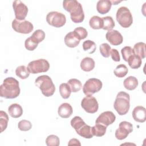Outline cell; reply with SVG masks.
I'll return each mask as SVG.
<instances>
[{
  "instance_id": "obj_21",
  "label": "cell",
  "mask_w": 146,
  "mask_h": 146,
  "mask_svg": "<svg viewBox=\"0 0 146 146\" xmlns=\"http://www.w3.org/2000/svg\"><path fill=\"white\" fill-rule=\"evenodd\" d=\"M95 61L90 57H86L83 58L80 62V68L84 71H91L95 67Z\"/></svg>"
},
{
  "instance_id": "obj_25",
  "label": "cell",
  "mask_w": 146,
  "mask_h": 146,
  "mask_svg": "<svg viewBox=\"0 0 146 146\" xmlns=\"http://www.w3.org/2000/svg\"><path fill=\"white\" fill-rule=\"evenodd\" d=\"M92 133L94 136L101 137L105 135L107 130V127L101 124L96 123V124L91 127Z\"/></svg>"
},
{
  "instance_id": "obj_9",
  "label": "cell",
  "mask_w": 146,
  "mask_h": 146,
  "mask_svg": "<svg viewBox=\"0 0 146 146\" xmlns=\"http://www.w3.org/2000/svg\"><path fill=\"white\" fill-rule=\"evenodd\" d=\"M102 82L100 80L96 78H90L83 85V93L86 96L92 95L102 89Z\"/></svg>"
},
{
  "instance_id": "obj_40",
  "label": "cell",
  "mask_w": 146,
  "mask_h": 146,
  "mask_svg": "<svg viewBox=\"0 0 146 146\" xmlns=\"http://www.w3.org/2000/svg\"><path fill=\"white\" fill-rule=\"evenodd\" d=\"M74 31H75L76 33V34L78 35L80 40L85 39L88 35L87 30L82 27H78L75 28Z\"/></svg>"
},
{
  "instance_id": "obj_17",
  "label": "cell",
  "mask_w": 146,
  "mask_h": 146,
  "mask_svg": "<svg viewBox=\"0 0 146 146\" xmlns=\"http://www.w3.org/2000/svg\"><path fill=\"white\" fill-rule=\"evenodd\" d=\"M132 115L136 121L139 123L144 122L146 120L145 108L141 106L136 107L132 112Z\"/></svg>"
},
{
  "instance_id": "obj_6",
  "label": "cell",
  "mask_w": 146,
  "mask_h": 146,
  "mask_svg": "<svg viewBox=\"0 0 146 146\" xmlns=\"http://www.w3.org/2000/svg\"><path fill=\"white\" fill-rule=\"evenodd\" d=\"M116 18L119 25L124 27H129L133 23V18L129 9L125 6L119 7L116 14Z\"/></svg>"
},
{
  "instance_id": "obj_29",
  "label": "cell",
  "mask_w": 146,
  "mask_h": 146,
  "mask_svg": "<svg viewBox=\"0 0 146 146\" xmlns=\"http://www.w3.org/2000/svg\"><path fill=\"white\" fill-rule=\"evenodd\" d=\"M67 83L70 87L71 92H77L79 91L82 87V83L77 79H70L67 82Z\"/></svg>"
},
{
  "instance_id": "obj_24",
  "label": "cell",
  "mask_w": 146,
  "mask_h": 146,
  "mask_svg": "<svg viewBox=\"0 0 146 146\" xmlns=\"http://www.w3.org/2000/svg\"><path fill=\"white\" fill-rule=\"evenodd\" d=\"M89 25L92 29L95 30L102 29L103 26V19L97 15H94L90 18Z\"/></svg>"
},
{
  "instance_id": "obj_7",
  "label": "cell",
  "mask_w": 146,
  "mask_h": 146,
  "mask_svg": "<svg viewBox=\"0 0 146 146\" xmlns=\"http://www.w3.org/2000/svg\"><path fill=\"white\" fill-rule=\"evenodd\" d=\"M27 68L29 72L33 74L45 72L49 70L50 64L46 59H39L30 62L28 64Z\"/></svg>"
},
{
  "instance_id": "obj_38",
  "label": "cell",
  "mask_w": 146,
  "mask_h": 146,
  "mask_svg": "<svg viewBox=\"0 0 146 146\" xmlns=\"http://www.w3.org/2000/svg\"><path fill=\"white\" fill-rule=\"evenodd\" d=\"M18 128L22 131H27L32 128V124L29 120H22L18 123Z\"/></svg>"
},
{
  "instance_id": "obj_2",
  "label": "cell",
  "mask_w": 146,
  "mask_h": 146,
  "mask_svg": "<svg viewBox=\"0 0 146 146\" xmlns=\"http://www.w3.org/2000/svg\"><path fill=\"white\" fill-rule=\"evenodd\" d=\"M63 7L70 13L71 19L75 23H81L84 19V13L82 5L76 0H66L63 2Z\"/></svg>"
},
{
  "instance_id": "obj_42",
  "label": "cell",
  "mask_w": 146,
  "mask_h": 146,
  "mask_svg": "<svg viewBox=\"0 0 146 146\" xmlns=\"http://www.w3.org/2000/svg\"><path fill=\"white\" fill-rule=\"evenodd\" d=\"M81 145V144L79 141V140L73 138L70 140L68 143V145Z\"/></svg>"
},
{
  "instance_id": "obj_14",
  "label": "cell",
  "mask_w": 146,
  "mask_h": 146,
  "mask_svg": "<svg viewBox=\"0 0 146 146\" xmlns=\"http://www.w3.org/2000/svg\"><path fill=\"white\" fill-rule=\"evenodd\" d=\"M116 120V116L111 111H105L102 112L96 119L95 123L101 124L106 127L112 124Z\"/></svg>"
},
{
  "instance_id": "obj_41",
  "label": "cell",
  "mask_w": 146,
  "mask_h": 146,
  "mask_svg": "<svg viewBox=\"0 0 146 146\" xmlns=\"http://www.w3.org/2000/svg\"><path fill=\"white\" fill-rule=\"evenodd\" d=\"M110 55L111 56L112 59L115 62H119L120 60V58L119 53L116 49L112 48L110 51Z\"/></svg>"
},
{
  "instance_id": "obj_3",
  "label": "cell",
  "mask_w": 146,
  "mask_h": 146,
  "mask_svg": "<svg viewBox=\"0 0 146 146\" xmlns=\"http://www.w3.org/2000/svg\"><path fill=\"white\" fill-rule=\"evenodd\" d=\"M35 84L40 90L42 94L46 97L52 96L55 92V85L48 75L39 76L35 80Z\"/></svg>"
},
{
  "instance_id": "obj_43",
  "label": "cell",
  "mask_w": 146,
  "mask_h": 146,
  "mask_svg": "<svg viewBox=\"0 0 146 146\" xmlns=\"http://www.w3.org/2000/svg\"><path fill=\"white\" fill-rule=\"evenodd\" d=\"M111 3H112V4H114L115 5H116L117 3H120V2H121V1H111Z\"/></svg>"
},
{
  "instance_id": "obj_22",
  "label": "cell",
  "mask_w": 146,
  "mask_h": 146,
  "mask_svg": "<svg viewBox=\"0 0 146 146\" xmlns=\"http://www.w3.org/2000/svg\"><path fill=\"white\" fill-rule=\"evenodd\" d=\"M139 82L136 78L133 76H129L124 79V87L128 90L132 91L135 90L138 86Z\"/></svg>"
},
{
  "instance_id": "obj_15",
  "label": "cell",
  "mask_w": 146,
  "mask_h": 146,
  "mask_svg": "<svg viewBox=\"0 0 146 146\" xmlns=\"http://www.w3.org/2000/svg\"><path fill=\"white\" fill-rule=\"evenodd\" d=\"M106 39L113 46H117L122 43L123 38L120 32L116 30L108 31L106 34Z\"/></svg>"
},
{
  "instance_id": "obj_19",
  "label": "cell",
  "mask_w": 146,
  "mask_h": 146,
  "mask_svg": "<svg viewBox=\"0 0 146 146\" xmlns=\"http://www.w3.org/2000/svg\"><path fill=\"white\" fill-rule=\"evenodd\" d=\"M112 3L109 0H100L97 2L96 9L101 14L107 13L111 9Z\"/></svg>"
},
{
  "instance_id": "obj_8",
  "label": "cell",
  "mask_w": 146,
  "mask_h": 146,
  "mask_svg": "<svg viewBox=\"0 0 146 146\" xmlns=\"http://www.w3.org/2000/svg\"><path fill=\"white\" fill-rule=\"evenodd\" d=\"M46 21L48 25L55 27H61L66 22L64 14L58 11H51L46 15Z\"/></svg>"
},
{
  "instance_id": "obj_4",
  "label": "cell",
  "mask_w": 146,
  "mask_h": 146,
  "mask_svg": "<svg viewBox=\"0 0 146 146\" xmlns=\"http://www.w3.org/2000/svg\"><path fill=\"white\" fill-rule=\"evenodd\" d=\"M113 107L119 115H125L130 108L129 95L124 91L119 92L116 95Z\"/></svg>"
},
{
  "instance_id": "obj_16",
  "label": "cell",
  "mask_w": 146,
  "mask_h": 146,
  "mask_svg": "<svg viewBox=\"0 0 146 146\" xmlns=\"http://www.w3.org/2000/svg\"><path fill=\"white\" fill-rule=\"evenodd\" d=\"M80 41L79 37L75 31L69 32L64 36V43L70 48L76 47L79 44Z\"/></svg>"
},
{
  "instance_id": "obj_1",
  "label": "cell",
  "mask_w": 146,
  "mask_h": 146,
  "mask_svg": "<svg viewBox=\"0 0 146 146\" xmlns=\"http://www.w3.org/2000/svg\"><path fill=\"white\" fill-rule=\"evenodd\" d=\"M18 81L13 77H8L3 80L0 86V96L6 99H14L20 94Z\"/></svg>"
},
{
  "instance_id": "obj_34",
  "label": "cell",
  "mask_w": 146,
  "mask_h": 146,
  "mask_svg": "<svg viewBox=\"0 0 146 146\" xmlns=\"http://www.w3.org/2000/svg\"><path fill=\"white\" fill-rule=\"evenodd\" d=\"M9 121V116L7 114L3 111H0V126L1 132L5 131Z\"/></svg>"
},
{
  "instance_id": "obj_37",
  "label": "cell",
  "mask_w": 146,
  "mask_h": 146,
  "mask_svg": "<svg viewBox=\"0 0 146 146\" xmlns=\"http://www.w3.org/2000/svg\"><path fill=\"white\" fill-rule=\"evenodd\" d=\"M121 55L123 56V59L125 61L127 62L128 58L132 55L135 54H134V51L133 48L130 47V46H125L121 50Z\"/></svg>"
},
{
  "instance_id": "obj_33",
  "label": "cell",
  "mask_w": 146,
  "mask_h": 146,
  "mask_svg": "<svg viewBox=\"0 0 146 146\" xmlns=\"http://www.w3.org/2000/svg\"><path fill=\"white\" fill-rule=\"evenodd\" d=\"M83 48L84 51H87L88 54H93L96 48V44L91 40H87L83 43Z\"/></svg>"
},
{
  "instance_id": "obj_13",
  "label": "cell",
  "mask_w": 146,
  "mask_h": 146,
  "mask_svg": "<svg viewBox=\"0 0 146 146\" xmlns=\"http://www.w3.org/2000/svg\"><path fill=\"white\" fill-rule=\"evenodd\" d=\"M15 19L18 20H24L28 13L27 6L20 0L14 1L13 3Z\"/></svg>"
},
{
  "instance_id": "obj_31",
  "label": "cell",
  "mask_w": 146,
  "mask_h": 146,
  "mask_svg": "<svg viewBox=\"0 0 146 146\" xmlns=\"http://www.w3.org/2000/svg\"><path fill=\"white\" fill-rule=\"evenodd\" d=\"M103 22V29L105 30H111L115 26V22L111 16H106L102 18Z\"/></svg>"
},
{
  "instance_id": "obj_20",
  "label": "cell",
  "mask_w": 146,
  "mask_h": 146,
  "mask_svg": "<svg viewBox=\"0 0 146 146\" xmlns=\"http://www.w3.org/2000/svg\"><path fill=\"white\" fill-rule=\"evenodd\" d=\"M8 112L10 116L12 117L18 118L22 116L23 113V109L19 104L14 103L9 107Z\"/></svg>"
},
{
  "instance_id": "obj_12",
  "label": "cell",
  "mask_w": 146,
  "mask_h": 146,
  "mask_svg": "<svg viewBox=\"0 0 146 146\" xmlns=\"http://www.w3.org/2000/svg\"><path fill=\"white\" fill-rule=\"evenodd\" d=\"M132 131V124L129 122L123 121L120 123L119 128L115 131V137L118 140H123L125 139Z\"/></svg>"
},
{
  "instance_id": "obj_10",
  "label": "cell",
  "mask_w": 146,
  "mask_h": 146,
  "mask_svg": "<svg viewBox=\"0 0 146 146\" xmlns=\"http://www.w3.org/2000/svg\"><path fill=\"white\" fill-rule=\"evenodd\" d=\"M12 27L17 33L21 34H29L33 30V25L29 21L18 20L15 19L12 22Z\"/></svg>"
},
{
  "instance_id": "obj_5",
  "label": "cell",
  "mask_w": 146,
  "mask_h": 146,
  "mask_svg": "<svg viewBox=\"0 0 146 146\" xmlns=\"http://www.w3.org/2000/svg\"><path fill=\"white\" fill-rule=\"evenodd\" d=\"M70 123L76 133L80 136L86 139H91L93 137L91 127L87 125L80 116H76L73 117Z\"/></svg>"
},
{
  "instance_id": "obj_36",
  "label": "cell",
  "mask_w": 146,
  "mask_h": 146,
  "mask_svg": "<svg viewBox=\"0 0 146 146\" xmlns=\"http://www.w3.org/2000/svg\"><path fill=\"white\" fill-rule=\"evenodd\" d=\"M111 46L107 43H102L99 46V50L101 55L105 58H108L110 55Z\"/></svg>"
},
{
  "instance_id": "obj_35",
  "label": "cell",
  "mask_w": 146,
  "mask_h": 146,
  "mask_svg": "<svg viewBox=\"0 0 146 146\" xmlns=\"http://www.w3.org/2000/svg\"><path fill=\"white\" fill-rule=\"evenodd\" d=\"M46 144L47 146H58L60 144L59 138L55 135H50L46 138Z\"/></svg>"
},
{
  "instance_id": "obj_28",
  "label": "cell",
  "mask_w": 146,
  "mask_h": 146,
  "mask_svg": "<svg viewBox=\"0 0 146 146\" xmlns=\"http://www.w3.org/2000/svg\"><path fill=\"white\" fill-rule=\"evenodd\" d=\"M59 92L63 99H68L70 96L71 90L68 83H63L60 84L59 86Z\"/></svg>"
},
{
  "instance_id": "obj_27",
  "label": "cell",
  "mask_w": 146,
  "mask_h": 146,
  "mask_svg": "<svg viewBox=\"0 0 146 146\" xmlns=\"http://www.w3.org/2000/svg\"><path fill=\"white\" fill-rule=\"evenodd\" d=\"M30 72H29L27 67L25 66H19L17 67L15 70V74L17 76L22 79H25L27 78L30 75Z\"/></svg>"
},
{
  "instance_id": "obj_32",
  "label": "cell",
  "mask_w": 146,
  "mask_h": 146,
  "mask_svg": "<svg viewBox=\"0 0 146 146\" xmlns=\"http://www.w3.org/2000/svg\"><path fill=\"white\" fill-rule=\"evenodd\" d=\"M30 38L34 42L38 44L44 40L45 38V33L42 30L38 29L33 33Z\"/></svg>"
},
{
  "instance_id": "obj_23",
  "label": "cell",
  "mask_w": 146,
  "mask_h": 146,
  "mask_svg": "<svg viewBox=\"0 0 146 146\" xmlns=\"http://www.w3.org/2000/svg\"><path fill=\"white\" fill-rule=\"evenodd\" d=\"M145 43L144 42H138L133 46L134 54L141 59L145 58Z\"/></svg>"
},
{
  "instance_id": "obj_18",
  "label": "cell",
  "mask_w": 146,
  "mask_h": 146,
  "mask_svg": "<svg viewBox=\"0 0 146 146\" xmlns=\"http://www.w3.org/2000/svg\"><path fill=\"white\" fill-rule=\"evenodd\" d=\"M73 112L72 106L67 103H62L58 107V115L62 118H68L71 116Z\"/></svg>"
},
{
  "instance_id": "obj_11",
  "label": "cell",
  "mask_w": 146,
  "mask_h": 146,
  "mask_svg": "<svg viewBox=\"0 0 146 146\" xmlns=\"http://www.w3.org/2000/svg\"><path fill=\"white\" fill-rule=\"evenodd\" d=\"M81 106L84 110L90 113L96 112L99 108V104L96 98L92 95L84 97L81 102Z\"/></svg>"
},
{
  "instance_id": "obj_26",
  "label": "cell",
  "mask_w": 146,
  "mask_h": 146,
  "mask_svg": "<svg viewBox=\"0 0 146 146\" xmlns=\"http://www.w3.org/2000/svg\"><path fill=\"white\" fill-rule=\"evenodd\" d=\"M128 63L131 68L133 69L139 68L142 63L141 59L135 54L131 55L128 59Z\"/></svg>"
},
{
  "instance_id": "obj_30",
  "label": "cell",
  "mask_w": 146,
  "mask_h": 146,
  "mask_svg": "<svg viewBox=\"0 0 146 146\" xmlns=\"http://www.w3.org/2000/svg\"><path fill=\"white\" fill-rule=\"evenodd\" d=\"M128 70L127 66L124 64H120L115 68L113 73L118 78H123L128 73Z\"/></svg>"
},
{
  "instance_id": "obj_39",
  "label": "cell",
  "mask_w": 146,
  "mask_h": 146,
  "mask_svg": "<svg viewBox=\"0 0 146 146\" xmlns=\"http://www.w3.org/2000/svg\"><path fill=\"white\" fill-rule=\"evenodd\" d=\"M38 43L34 42L30 37L27 38L25 42V48L29 51L34 50L38 46Z\"/></svg>"
}]
</instances>
